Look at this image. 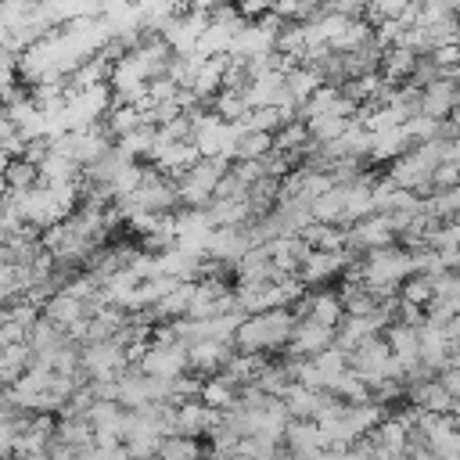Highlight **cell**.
I'll return each instance as SVG.
<instances>
[{
    "label": "cell",
    "instance_id": "cell-3",
    "mask_svg": "<svg viewBox=\"0 0 460 460\" xmlns=\"http://www.w3.org/2000/svg\"><path fill=\"white\" fill-rule=\"evenodd\" d=\"M133 367L144 370V374H151V377L172 381V377H180V374L190 370V363H187V345H180V341H147L144 356H140Z\"/></svg>",
    "mask_w": 460,
    "mask_h": 460
},
{
    "label": "cell",
    "instance_id": "cell-8",
    "mask_svg": "<svg viewBox=\"0 0 460 460\" xmlns=\"http://www.w3.org/2000/svg\"><path fill=\"white\" fill-rule=\"evenodd\" d=\"M453 392L435 377H424L417 385H406V402H413L417 410H428V413H449L453 410Z\"/></svg>",
    "mask_w": 460,
    "mask_h": 460
},
{
    "label": "cell",
    "instance_id": "cell-7",
    "mask_svg": "<svg viewBox=\"0 0 460 460\" xmlns=\"http://www.w3.org/2000/svg\"><path fill=\"white\" fill-rule=\"evenodd\" d=\"M327 345H334V327L316 323V320H309V316H298L284 349H288L291 356H316V352L327 349Z\"/></svg>",
    "mask_w": 460,
    "mask_h": 460
},
{
    "label": "cell",
    "instance_id": "cell-4",
    "mask_svg": "<svg viewBox=\"0 0 460 460\" xmlns=\"http://www.w3.org/2000/svg\"><path fill=\"white\" fill-rule=\"evenodd\" d=\"M395 226L385 212H370L363 216L359 223H352L345 230V248L349 252H370V248H385V244H395Z\"/></svg>",
    "mask_w": 460,
    "mask_h": 460
},
{
    "label": "cell",
    "instance_id": "cell-10",
    "mask_svg": "<svg viewBox=\"0 0 460 460\" xmlns=\"http://www.w3.org/2000/svg\"><path fill=\"white\" fill-rule=\"evenodd\" d=\"M410 133L406 126H385V129H374L370 133V151H367V162H395L402 151H410Z\"/></svg>",
    "mask_w": 460,
    "mask_h": 460
},
{
    "label": "cell",
    "instance_id": "cell-6",
    "mask_svg": "<svg viewBox=\"0 0 460 460\" xmlns=\"http://www.w3.org/2000/svg\"><path fill=\"white\" fill-rule=\"evenodd\" d=\"M291 309H295V316H309V320L327 323V327H338L345 316L338 291H302V298L291 302Z\"/></svg>",
    "mask_w": 460,
    "mask_h": 460
},
{
    "label": "cell",
    "instance_id": "cell-16",
    "mask_svg": "<svg viewBox=\"0 0 460 460\" xmlns=\"http://www.w3.org/2000/svg\"><path fill=\"white\" fill-rule=\"evenodd\" d=\"M456 183H460V165L449 162V158H442V162L435 165V172H431V190H449V187H456Z\"/></svg>",
    "mask_w": 460,
    "mask_h": 460
},
{
    "label": "cell",
    "instance_id": "cell-9",
    "mask_svg": "<svg viewBox=\"0 0 460 460\" xmlns=\"http://www.w3.org/2000/svg\"><path fill=\"white\" fill-rule=\"evenodd\" d=\"M327 399L331 395L323 388H309V385H298V381H291L280 395V402L288 406V417H298V420H313Z\"/></svg>",
    "mask_w": 460,
    "mask_h": 460
},
{
    "label": "cell",
    "instance_id": "cell-18",
    "mask_svg": "<svg viewBox=\"0 0 460 460\" xmlns=\"http://www.w3.org/2000/svg\"><path fill=\"white\" fill-rule=\"evenodd\" d=\"M449 413H453V420H456V424H460V395H456V399H453V410H449Z\"/></svg>",
    "mask_w": 460,
    "mask_h": 460
},
{
    "label": "cell",
    "instance_id": "cell-14",
    "mask_svg": "<svg viewBox=\"0 0 460 460\" xmlns=\"http://www.w3.org/2000/svg\"><path fill=\"white\" fill-rule=\"evenodd\" d=\"M399 298L424 309V305L431 302V273H410V277L399 284Z\"/></svg>",
    "mask_w": 460,
    "mask_h": 460
},
{
    "label": "cell",
    "instance_id": "cell-1",
    "mask_svg": "<svg viewBox=\"0 0 460 460\" xmlns=\"http://www.w3.org/2000/svg\"><path fill=\"white\" fill-rule=\"evenodd\" d=\"M295 309L291 305H277V309H262V313H248L237 331H234V349L237 352H270V349H284L295 327Z\"/></svg>",
    "mask_w": 460,
    "mask_h": 460
},
{
    "label": "cell",
    "instance_id": "cell-13",
    "mask_svg": "<svg viewBox=\"0 0 460 460\" xmlns=\"http://www.w3.org/2000/svg\"><path fill=\"white\" fill-rule=\"evenodd\" d=\"M158 456L162 460H205V449L190 435H165L158 446Z\"/></svg>",
    "mask_w": 460,
    "mask_h": 460
},
{
    "label": "cell",
    "instance_id": "cell-12",
    "mask_svg": "<svg viewBox=\"0 0 460 460\" xmlns=\"http://www.w3.org/2000/svg\"><path fill=\"white\" fill-rule=\"evenodd\" d=\"M237 388H241V385H237L226 370H216V374L201 377L198 399H201L205 406H212V410H230V406L237 402Z\"/></svg>",
    "mask_w": 460,
    "mask_h": 460
},
{
    "label": "cell",
    "instance_id": "cell-5",
    "mask_svg": "<svg viewBox=\"0 0 460 460\" xmlns=\"http://www.w3.org/2000/svg\"><path fill=\"white\" fill-rule=\"evenodd\" d=\"M460 108V79H431L428 86H420V101H417V111L420 115H431V119H449L453 111Z\"/></svg>",
    "mask_w": 460,
    "mask_h": 460
},
{
    "label": "cell",
    "instance_id": "cell-19",
    "mask_svg": "<svg viewBox=\"0 0 460 460\" xmlns=\"http://www.w3.org/2000/svg\"><path fill=\"white\" fill-rule=\"evenodd\" d=\"M431 460H460V456H431Z\"/></svg>",
    "mask_w": 460,
    "mask_h": 460
},
{
    "label": "cell",
    "instance_id": "cell-17",
    "mask_svg": "<svg viewBox=\"0 0 460 460\" xmlns=\"http://www.w3.org/2000/svg\"><path fill=\"white\" fill-rule=\"evenodd\" d=\"M417 4H420L424 11H442V14H446V11H456L453 0H417Z\"/></svg>",
    "mask_w": 460,
    "mask_h": 460
},
{
    "label": "cell",
    "instance_id": "cell-20",
    "mask_svg": "<svg viewBox=\"0 0 460 460\" xmlns=\"http://www.w3.org/2000/svg\"><path fill=\"white\" fill-rule=\"evenodd\" d=\"M0 460H11V456H0Z\"/></svg>",
    "mask_w": 460,
    "mask_h": 460
},
{
    "label": "cell",
    "instance_id": "cell-11",
    "mask_svg": "<svg viewBox=\"0 0 460 460\" xmlns=\"http://www.w3.org/2000/svg\"><path fill=\"white\" fill-rule=\"evenodd\" d=\"M385 341H388L392 356L402 363V370H413V367L420 363V356H417V327L392 320V323L385 327ZM402 377H406V374H402Z\"/></svg>",
    "mask_w": 460,
    "mask_h": 460
},
{
    "label": "cell",
    "instance_id": "cell-15",
    "mask_svg": "<svg viewBox=\"0 0 460 460\" xmlns=\"http://www.w3.org/2000/svg\"><path fill=\"white\" fill-rule=\"evenodd\" d=\"M413 4L417 0H370L367 4V22H381V18H402L406 22V14L413 11Z\"/></svg>",
    "mask_w": 460,
    "mask_h": 460
},
{
    "label": "cell",
    "instance_id": "cell-2",
    "mask_svg": "<svg viewBox=\"0 0 460 460\" xmlns=\"http://www.w3.org/2000/svg\"><path fill=\"white\" fill-rule=\"evenodd\" d=\"M230 172V158H198L190 162L176 180V201L187 205V208H205L212 198H216V187L219 180Z\"/></svg>",
    "mask_w": 460,
    "mask_h": 460
}]
</instances>
